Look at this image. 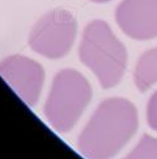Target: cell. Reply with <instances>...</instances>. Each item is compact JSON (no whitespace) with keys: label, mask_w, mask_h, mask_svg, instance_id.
Here are the masks:
<instances>
[{"label":"cell","mask_w":157,"mask_h":159,"mask_svg":"<svg viewBox=\"0 0 157 159\" xmlns=\"http://www.w3.org/2000/svg\"><path fill=\"white\" fill-rule=\"evenodd\" d=\"M138 114L135 104L122 97L103 99L77 138V150L86 159H111L135 135Z\"/></svg>","instance_id":"6da1fadb"},{"label":"cell","mask_w":157,"mask_h":159,"mask_svg":"<svg viewBox=\"0 0 157 159\" xmlns=\"http://www.w3.org/2000/svg\"><path fill=\"white\" fill-rule=\"evenodd\" d=\"M80 61L105 89L117 86L127 67V51L103 20L88 22L78 46Z\"/></svg>","instance_id":"7a4b0ae2"},{"label":"cell","mask_w":157,"mask_h":159,"mask_svg":"<svg viewBox=\"0 0 157 159\" xmlns=\"http://www.w3.org/2000/svg\"><path fill=\"white\" fill-rule=\"evenodd\" d=\"M92 88L87 78L74 68L56 72L44 104V116L57 133L70 132L87 108Z\"/></svg>","instance_id":"3957f363"},{"label":"cell","mask_w":157,"mask_h":159,"mask_svg":"<svg viewBox=\"0 0 157 159\" xmlns=\"http://www.w3.org/2000/svg\"><path fill=\"white\" fill-rule=\"evenodd\" d=\"M76 32L75 16L65 9H54L37 20L27 42L34 52L50 60H59L71 50Z\"/></svg>","instance_id":"277c9868"},{"label":"cell","mask_w":157,"mask_h":159,"mask_svg":"<svg viewBox=\"0 0 157 159\" xmlns=\"http://www.w3.org/2000/svg\"><path fill=\"white\" fill-rule=\"evenodd\" d=\"M0 76L25 104H37L45 81V71L39 62L21 55L7 56L0 61Z\"/></svg>","instance_id":"5b68a950"},{"label":"cell","mask_w":157,"mask_h":159,"mask_svg":"<svg viewBox=\"0 0 157 159\" xmlns=\"http://www.w3.org/2000/svg\"><path fill=\"white\" fill-rule=\"evenodd\" d=\"M115 17L120 29L131 39L157 37V0H122Z\"/></svg>","instance_id":"8992f818"},{"label":"cell","mask_w":157,"mask_h":159,"mask_svg":"<svg viewBox=\"0 0 157 159\" xmlns=\"http://www.w3.org/2000/svg\"><path fill=\"white\" fill-rule=\"evenodd\" d=\"M133 80L136 87L141 92H146L157 83V47L147 50L138 58L133 72Z\"/></svg>","instance_id":"52a82bcc"},{"label":"cell","mask_w":157,"mask_h":159,"mask_svg":"<svg viewBox=\"0 0 157 159\" xmlns=\"http://www.w3.org/2000/svg\"><path fill=\"white\" fill-rule=\"evenodd\" d=\"M123 159H157V138L143 134L136 147Z\"/></svg>","instance_id":"ba28073f"},{"label":"cell","mask_w":157,"mask_h":159,"mask_svg":"<svg viewBox=\"0 0 157 159\" xmlns=\"http://www.w3.org/2000/svg\"><path fill=\"white\" fill-rule=\"evenodd\" d=\"M146 116H147V124L150 125V128L157 132V91L153 92V94L148 99Z\"/></svg>","instance_id":"9c48e42d"},{"label":"cell","mask_w":157,"mask_h":159,"mask_svg":"<svg viewBox=\"0 0 157 159\" xmlns=\"http://www.w3.org/2000/svg\"><path fill=\"white\" fill-rule=\"evenodd\" d=\"M91 1H93V2H107L110 0H91Z\"/></svg>","instance_id":"30bf717a"}]
</instances>
